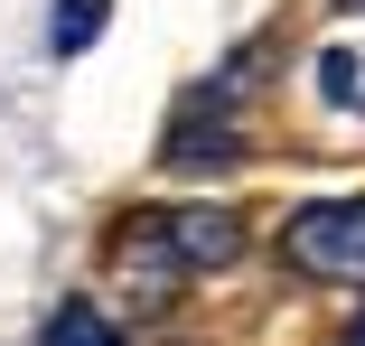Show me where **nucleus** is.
Masks as SVG:
<instances>
[{
  "label": "nucleus",
  "mask_w": 365,
  "mask_h": 346,
  "mask_svg": "<svg viewBox=\"0 0 365 346\" xmlns=\"http://www.w3.org/2000/svg\"><path fill=\"white\" fill-rule=\"evenodd\" d=\"M113 262L140 290H178L197 271L244 262V216H225V206H169V216H150V206H140V216L113 225Z\"/></svg>",
  "instance_id": "1"
},
{
  "label": "nucleus",
  "mask_w": 365,
  "mask_h": 346,
  "mask_svg": "<svg viewBox=\"0 0 365 346\" xmlns=\"http://www.w3.org/2000/svg\"><path fill=\"white\" fill-rule=\"evenodd\" d=\"M281 253H290V271H309V281H365V196L300 206V216L281 225Z\"/></svg>",
  "instance_id": "2"
},
{
  "label": "nucleus",
  "mask_w": 365,
  "mask_h": 346,
  "mask_svg": "<svg viewBox=\"0 0 365 346\" xmlns=\"http://www.w3.org/2000/svg\"><path fill=\"white\" fill-rule=\"evenodd\" d=\"M160 159H169L178 178H215V169H235V159H244V131L225 122V85H206V94H197V103L169 122Z\"/></svg>",
  "instance_id": "3"
},
{
  "label": "nucleus",
  "mask_w": 365,
  "mask_h": 346,
  "mask_svg": "<svg viewBox=\"0 0 365 346\" xmlns=\"http://www.w3.org/2000/svg\"><path fill=\"white\" fill-rule=\"evenodd\" d=\"M103 28H113V0H56L47 10V56H85Z\"/></svg>",
  "instance_id": "4"
},
{
  "label": "nucleus",
  "mask_w": 365,
  "mask_h": 346,
  "mask_svg": "<svg viewBox=\"0 0 365 346\" xmlns=\"http://www.w3.org/2000/svg\"><path fill=\"white\" fill-rule=\"evenodd\" d=\"M38 346H131V337H122L94 300H66V309L47 318V337H38Z\"/></svg>",
  "instance_id": "5"
},
{
  "label": "nucleus",
  "mask_w": 365,
  "mask_h": 346,
  "mask_svg": "<svg viewBox=\"0 0 365 346\" xmlns=\"http://www.w3.org/2000/svg\"><path fill=\"white\" fill-rule=\"evenodd\" d=\"M319 94L337 112H365V56L356 47H319Z\"/></svg>",
  "instance_id": "6"
},
{
  "label": "nucleus",
  "mask_w": 365,
  "mask_h": 346,
  "mask_svg": "<svg viewBox=\"0 0 365 346\" xmlns=\"http://www.w3.org/2000/svg\"><path fill=\"white\" fill-rule=\"evenodd\" d=\"M337 346H365V318H356V327H346V337H337Z\"/></svg>",
  "instance_id": "7"
},
{
  "label": "nucleus",
  "mask_w": 365,
  "mask_h": 346,
  "mask_svg": "<svg viewBox=\"0 0 365 346\" xmlns=\"http://www.w3.org/2000/svg\"><path fill=\"white\" fill-rule=\"evenodd\" d=\"M346 10H365V0H346Z\"/></svg>",
  "instance_id": "8"
}]
</instances>
